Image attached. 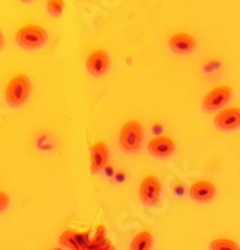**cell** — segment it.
Returning <instances> with one entry per match:
<instances>
[{"label": "cell", "instance_id": "1", "mask_svg": "<svg viewBox=\"0 0 240 250\" xmlns=\"http://www.w3.org/2000/svg\"><path fill=\"white\" fill-rule=\"evenodd\" d=\"M30 90H32V84H30V80L27 75L18 74V75L12 77L6 85V92H5L6 102L14 106L24 104L29 99Z\"/></svg>", "mask_w": 240, "mask_h": 250}, {"label": "cell", "instance_id": "2", "mask_svg": "<svg viewBox=\"0 0 240 250\" xmlns=\"http://www.w3.org/2000/svg\"><path fill=\"white\" fill-rule=\"evenodd\" d=\"M17 42L21 47L26 48H38L41 45H44L48 39V33L42 26L38 24H26L23 27H20L17 35H15Z\"/></svg>", "mask_w": 240, "mask_h": 250}, {"label": "cell", "instance_id": "3", "mask_svg": "<svg viewBox=\"0 0 240 250\" xmlns=\"http://www.w3.org/2000/svg\"><path fill=\"white\" fill-rule=\"evenodd\" d=\"M143 138H144V132L141 123L137 120H131L122 127L119 143L122 148L126 151H137L143 144Z\"/></svg>", "mask_w": 240, "mask_h": 250}, {"label": "cell", "instance_id": "4", "mask_svg": "<svg viewBox=\"0 0 240 250\" xmlns=\"http://www.w3.org/2000/svg\"><path fill=\"white\" fill-rule=\"evenodd\" d=\"M162 192L161 180L156 175H147L140 185V199L144 206H156Z\"/></svg>", "mask_w": 240, "mask_h": 250}, {"label": "cell", "instance_id": "5", "mask_svg": "<svg viewBox=\"0 0 240 250\" xmlns=\"http://www.w3.org/2000/svg\"><path fill=\"white\" fill-rule=\"evenodd\" d=\"M231 99V88L228 85H218L212 88L203 99V108L206 111H218Z\"/></svg>", "mask_w": 240, "mask_h": 250}, {"label": "cell", "instance_id": "6", "mask_svg": "<svg viewBox=\"0 0 240 250\" xmlns=\"http://www.w3.org/2000/svg\"><path fill=\"white\" fill-rule=\"evenodd\" d=\"M213 123L218 129L222 130H234L240 127V108L239 106H228L221 111L213 119Z\"/></svg>", "mask_w": 240, "mask_h": 250}, {"label": "cell", "instance_id": "7", "mask_svg": "<svg viewBox=\"0 0 240 250\" xmlns=\"http://www.w3.org/2000/svg\"><path fill=\"white\" fill-rule=\"evenodd\" d=\"M87 71L95 77H101L107 72L108 66H110V57H108L105 50H93L86 60Z\"/></svg>", "mask_w": 240, "mask_h": 250}, {"label": "cell", "instance_id": "8", "mask_svg": "<svg viewBox=\"0 0 240 250\" xmlns=\"http://www.w3.org/2000/svg\"><path fill=\"white\" fill-rule=\"evenodd\" d=\"M149 151L156 157H168L174 153V141L167 135H156L149 141Z\"/></svg>", "mask_w": 240, "mask_h": 250}, {"label": "cell", "instance_id": "9", "mask_svg": "<svg viewBox=\"0 0 240 250\" xmlns=\"http://www.w3.org/2000/svg\"><path fill=\"white\" fill-rule=\"evenodd\" d=\"M189 195L195 201H210L216 195V186L209 180H198L191 186Z\"/></svg>", "mask_w": 240, "mask_h": 250}, {"label": "cell", "instance_id": "10", "mask_svg": "<svg viewBox=\"0 0 240 250\" xmlns=\"http://www.w3.org/2000/svg\"><path fill=\"white\" fill-rule=\"evenodd\" d=\"M108 147L105 143L98 141L92 146V153H90V171L93 174L99 172L108 162Z\"/></svg>", "mask_w": 240, "mask_h": 250}, {"label": "cell", "instance_id": "11", "mask_svg": "<svg viewBox=\"0 0 240 250\" xmlns=\"http://www.w3.org/2000/svg\"><path fill=\"white\" fill-rule=\"evenodd\" d=\"M170 48L176 53H189L195 48V39L185 32H179L170 38Z\"/></svg>", "mask_w": 240, "mask_h": 250}, {"label": "cell", "instance_id": "12", "mask_svg": "<svg viewBox=\"0 0 240 250\" xmlns=\"http://www.w3.org/2000/svg\"><path fill=\"white\" fill-rule=\"evenodd\" d=\"M152 244H153V237L149 231H141L138 232L132 241H131L129 250H150Z\"/></svg>", "mask_w": 240, "mask_h": 250}, {"label": "cell", "instance_id": "13", "mask_svg": "<svg viewBox=\"0 0 240 250\" xmlns=\"http://www.w3.org/2000/svg\"><path fill=\"white\" fill-rule=\"evenodd\" d=\"M210 250H240L239 244L230 238H216L209 246Z\"/></svg>", "mask_w": 240, "mask_h": 250}, {"label": "cell", "instance_id": "14", "mask_svg": "<svg viewBox=\"0 0 240 250\" xmlns=\"http://www.w3.org/2000/svg\"><path fill=\"white\" fill-rule=\"evenodd\" d=\"M107 241H108V238H107V235H105V228H104L102 225H99L98 228H96L95 237L90 240V243H89V246L86 247V250H96V249H99L101 246H104Z\"/></svg>", "mask_w": 240, "mask_h": 250}, {"label": "cell", "instance_id": "15", "mask_svg": "<svg viewBox=\"0 0 240 250\" xmlns=\"http://www.w3.org/2000/svg\"><path fill=\"white\" fill-rule=\"evenodd\" d=\"M59 241H60L62 246L68 247L69 250H81L78 243H77V240H75L74 231H65V232H62L60 237H59Z\"/></svg>", "mask_w": 240, "mask_h": 250}, {"label": "cell", "instance_id": "16", "mask_svg": "<svg viewBox=\"0 0 240 250\" xmlns=\"http://www.w3.org/2000/svg\"><path fill=\"white\" fill-rule=\"evenodd\" d=\"M63 6H65V3L62 2V0H50V2L47 3V8L53 15H60L63 11Z\"/></svg>", "mask_w": 240, "mask_h": 250}, {"label": "cell", "instance_id": "17", "mask_svg": "<svg viewBox=\"0 0 240 250\" xmlns=\"http://www.w3.org/2000/svg\"><path fill=\"white\" fill-rule=\"evenodd\" d=\"M8 204H9V196L6 192L3 190H0V211H3L6 207H8Z\"/></svg>", "mask_w": 240, "mask_h": 250}, {"label": "cell", "instance_id": "18", "mask_svg": "<svg viewBox=\"0 0 240 250\" xmlns=\"http://www.w3.org/2000/svg\"><path fill=\"white\" fill-rule=\"evenodd\" d=\"M96 250H116V247L113 246V243L110 241V240H108L104 246H101L99 249H96Z\"/></svg>", "mask_w": 240, "mask_h": 250}, {"label": "cell", "instance_id": "19", "mask_svg": "<svg viewBox=\"0 0 240 250\" xmlns=\"http://www.w3.org/2000/svg\"><path fill=\"white\" fill-rule=\"evenodd\" d=\"M3 47V35H2V32H0V48Z\"/></svg>", "mask_w": 240, "mask_h": 250}]
</instances>
